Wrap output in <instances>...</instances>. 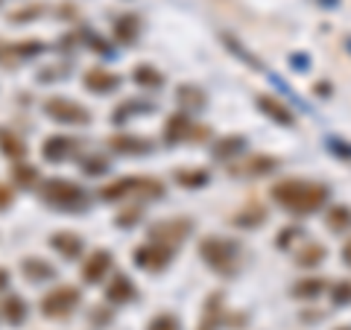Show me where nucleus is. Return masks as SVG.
Here are the masks:
<instances>
[{"label":"nucleus","instance_id":"obj_12","mask_svg":"<svg viewBox=\"0 0 351 330\" xmlns=\"http://www.w3.org/2000/svg\"><path fill=\"white\" fill-rule=\"evenodd\" d=\"M106 295H108V301L120 304V301H129L132 295H135V287H132V281H126V278H114L112 283H108Z\"/></svg>","mask_w":351,"mask_h":330},{"label":"nucleus","instance_id":"obj_6","mask_svg":"<svg viewBox=\"0 0 351 330\" xmlns=\"http://www.w3.org/2000/svg\"><path fill=\"white\" fill-rule=\"evenodd\" d=\"M76 301H80V292H76L73 287H59L41 301V310L47 316H68L76 307Z\"/></svg>","mask_w":351,"mask_h":330},{"label":"nucleus","instance_id":"obj_8","mask_svg":"<svg viewBox=\"0 0 351 330\" xmlns=\"http://www.w3.org/2000/svg\"><path fill=\"white\" fill-rule=\"evenodd\" d=\"M47 112H50L53 117H59L62 123H85V120H88L85 108L76 105V103H71V100H50V103H47Z\"/></svg>","mask_w":351,"mask_h":330},{"label":"nucleus","instance_id":"obj_26","mask_svg":"<svg viewBox=\"0 0 351 330\" xmlns=\"http://www.w3.org/2000/svg\"><path fill=\"white\" fill-rule=\"evenodd\" d=\"M232 149H240V138H232V140H226V147H219V155H228Z\"/></svg>","mask_w":351,"mask_h":330},{"label":"nucleus","instance_id":"obj_9","mask_svg":"<svg viewBox=\"0 0 351 330\" xmlns=\"http://www.w3.org/2000/svg\"><path fill=\"white\" fill-rule=\"evenodd\" d=\"M108 266H112V255H108V251H97V255H91V260H85L82 278L91 281V283H97V281H100L103 275L108 272Z\"/></svg>","mask_w":351,"mask_h":330},{"label":"nucleus","instance_id":"obj_19","mask_svg":"<svg viewBox=\"0 0 351 330\" xmlns=\"http://www.w3.org/2000/svg\"><path fill=\"white\" fill-rule=\"evenodd\" d=\"M325 257V246H316V243H311L304 251H299V263L302 266H313V263H319Z\"/></svg>","mask_w":351,"mask_h":330},{"label":"nucleus","instance_id":"obj_3","mask_svg":"<svg viewBox=\"0 0 351 330\" xmlns=\"http://www.w3.org/2000/svg\"><path fill=\"white\" fill-rule=\"evenodd\" d=\"M44 199L50 205H59V207H80V205H85V193L73 181L53 179L44 184Z\"/></svg>","mask_w":351,"mask_h":330},{"label":"nucleus","instance_id":"obj_11","mask_svg":"<svg viewBox=\"0 0 351 330\" xmlns=\"http://www.w3.org/2000/svg\"><path fill=\"white\" fill-rule=\"evenodd\" d=\"M85 88H91V91H112V88H117V76L106 71H88Z\"/></svg>","mask_w":351,"mask_h":330},{"label":"nucleus","instance_id":"obj_1","mask_svg":"<svg viewBox=\"0 0 351 330\" xmlns=\"http://www.w3.org/2000/svg\"><path fill=\"white\" fill-rule=\"evenodd\" d=\"M272 199H276L281 207H287L293 214H313L319 211L328 199V190L322 184H311V181H302V179H287V181H278L272 187Z\"/></svg>","mask_w":351,"mask_h":330},{"label":"nucleus","instance_id":"obj_5","mask_svg":"<svg viewBox=\"0 0 351 330\" xmlns=\"http://www.w3.org/2000/svg\"><path fill=\"white\" fill-rule=\"evenodd\" d=\"M188 231H191L188 219H167V223L152 225L149 228V237H152V243H161V246H170L173 249V243H182V240L188 237Z\"/></svg>","mask_w":351,"mask_h":330},{"label":"nucleus","instance_id":"obj_28","mask_svg":"<svg viewBox=\"0 0 351 330\" xmlns=\"http://www.w3.org/2000/svg\"><path fill=\"white\" fill-rule=\"evenodd\" d=\"M15 173H18V179H21V181H29V179H36V173H27V170H21V167H18Z\"/></svg>","mask_w":351,"mask_h":330},{"label":"nucleus","instance_id":"obj_21","mask_svg":"<svg viewBox=\"0 0 351 330\" xmlns=\"http://www.w3.org/2000/svg\"><path fill=\"white\" fill-rule=\"evenodd\" d=\"M328 225H331L334 231L348 228L351 225V211H348V207H334L331 216H328Z\"/></svg>","mask_w":351,"mask_h":330},{"label":"nucleus","instance_id":"obj_4","mask_svg":"<svg viewBox=\"0 0 351 330\" xmlns=\"http://www.w3.org/2000/svg\"><path fill=\"white\" fill-rule=\"evenodd\" d=\"M199 251H202V257H205L208 263H211L214 269H219V272H234V255H232V246H226L223 240L208 237V240H202Z\"/></svg>","mask_w":351,"mask_h":330},{"label":"nucleus","instance_id":"obj_16","mask_svg":"<svg viewBox=\"0 0 351 330\" xmlns=\"http://www.w3.org/2000/svg\"><path fill=\"white\" fill-rule=\"evenodd\" d=\"M276 158H269V155H255V158H249L243 164V173L246 175H263V173H269V170H276Z\"/></svg>","mask_w":351,"mask_h":330},{"label":"nucleus","instance_id":"obj_27","mask_svg":"<svg viewBox=\"0 0 351 330\" xmlns=\"http://www.w3.org/2000/svg\"><path fill=\"white\" fill-rule=\"evenodd\" d=\"M9 199H12V193H9L6 187L0 184V207H3V205H9Z\"/></svg>","mask_w":351,"mask_h":330},{"label":"nucleus","instance_id":"obj_29","mask_svg":"<svg viewBox=\"0 0 351 330\" xmlns=\"http://www.w3.org/2000/svg\"><path fill=\"white\" fill-rule=\"evenodd\" d=\"M343 257H346V263L351 266V240H348V246H346V251H343Z\"/></svg>","mask_w":351,"mask_h":330},{"label":"nucleus","instance_id":"obj_22","mask_svg":"<svg viewBox=\"0 0 351 330\" xmlns=\"http://www.w3.org/2000/svg\"><path fill=\"white\" fill-rule=\"evenodd\" d=\"M0 140H3V152H6V155H15V158L24 155V147H21V140L12 138L9 131H0Z\"/></svg>","mask_w":351,"mask_h":330},{"label":"nucleus","instance_id":"obj_31","mask_svg":"<svg viewBox=\"0 0 351 330\" xmlns=\"http://www.w3.org/2000/svg\"><path fill=\"white\" fill-rule=\"evenodd\" d=\"M343 330H351V327H343Z\"/></svg>","mask_w":351,"mask_h":330},{"label":"nucleus","instance_id":"obj_14","mask_svg":"<svg viewBox=\"0 0 351 330\" xmlns=\"http://www.w3.org/2000/svg\"><path fill=\"white\" fill-rule=\"evenodd\" d=\"M188 131H191V120L184 117V114H173L167 120V129H164V135H167V140H182Z\"/></svg>","mask_w":351,"mask_h":330},{"label":"nucleus","instance_id":"obj_13","mask_svg":"<svg viewBox=\"0 0 351 330\" xmlns=\"http://www.w3.org/2000/svg\"><path fill=\"white\" fill-rule=\"evenodd\" d=\"M53 246H56L64 257H76L82 251V240L76 234H56L53 237Z\"/></svg>","mask_w":351,"mask_h":330},{"label":"nucleus","instance_id":"obj_20","mask_svg":"<svg viewBox=\"0 0 351 330\" xmlns=\"http://www.w3.org/2000/svg\"><path fill=\"white\" fill-rule=\"evenodd\" d=\"M322 292V281H299V287H293L295 299H313Z\"/></svg>","mask_w":351,"mask_h":330},{"label":"nucleus","instance_id":"obj_24","mask_svg":"<svg viewBox=\"0 0 351 330\" xmlns=\"http://www.w3.org/2000/svg\"><path fill=\"white\" fill-rule=\"evenodd\" d=\"M135 79H138L141 85H161L158 71H152V68H138V71H135Z\"/></svg>","mask_w":351,"mask_h":330},{"label":"nucleus","instance_id":"obj_10","mask_svg":"<svg viewBox=\"0 0 351 330\" xmlns=\"http://www.w3.org/2000/svg\"><path fill=\"white\" fill-rule=\"evenodd\" d=\"M258 105H261V108H263V112H267L269 117H276L281 126H293V123H295V117L290 114V108H284V105L276 100V97H261Z\"/></svg>","mask_w":351,"mask_h":330},{"label":"nucleus","instance_id":"obj_30","mask_svg":"<svg viewBox=\"0 0 351 330\" xmlns=\"http://www.w3.org/2000/svg\"><path fill=\"white\" fill-rule=\"evenodd\" d=\"M3 287H6V272L0 269V290H3Z\"/></svg>","mask_w":351,"mask_h":330},{"label":"nucleus","instance_id":"obj_17","mask_svg":"<svg viewBox=\"0 0 351 330\" xmlns=\"http://www.w3.org/2000/svg\"><path fill=\"white\" fill-rule=\"evenodd\" d=\"M3 316H6L12 325H21V322H24V316H27L24 301H21V299H6V301H3Z\"/></svg>","mask_w":351,"mask_h":330},{"label":"nucleus","instance_id":"obj_7","mask_svg":"<svg viewBox=\"0 0 351 330\" xmlns=\"http://www.w3.org/2000/svg\"><path fill=\"white\" fill-rule=\"evenodd\" d=\"M173 257V249L170 246H161V243H149V246H141L135 251V260L141 269H149V272H158L170 263Z\"/></svg>","mask_w":351,"mask_h":330},{"label":"nucleus","instance_id":"obj_2","mask_svg":"<svg viewBox=\"0 0 351 330\" xmlns=\"http://www.w3.org/2000/svg\"><path fill=\"white\" fill-rule=\"evenodd\" d=\"M164 190L161 181L156 179H144V175H132V179H120L114 184L103 187V199L114 202V199H123V196H135V193H144V196H158Z\"/></svg>","mask_w":351,"mask_h":330},{"label":"nucleus","instance_id":"obj_18","mask_svg":"<svg viewBox=\"0 0 351 330\" xmlns=\"http://www.w3.org/2000/svg\"><path fill=\"white\" fill-rule=\"evenodd\" d=\"M112 147L117 152H147V140H138V138H112Z\"/></svg>","mask_w":351,"mask_h":330},{"label":"nucleus","instance_id":"obj_15","mask_svg":"<svg viewBox=\"0 0 351 330\" xmlns=\"http://www.w3.org/2000/svg\"><path fill=\"white\" fill-rule=\"evenodd\" d=\"M71 147H73V140H68V138H50L47 144H44V158H50V161L64 158L71 152Z\"/></svg>","mask_w":351,"mask_h":330},{"label":"nucleus","instance_id":"obj_23","mask_svg":"<svg viewBox=\"0 0 351 330\" xmlns=\"http://www.w3.org/2000/svg\"><path fill=\"white\" fill-rule=\"evenodd\" d=\"M149 330H179V318L170 316V313L156 316V318L149 322Z\"/></svg>","mask_w":351,"mask_h":330},{"label":"nucleus","instance_id":"obj_25","mask_svg":"<svg viewBox=\"0 0 351 330\" xmlns=\"http://www.w3.org/2000/svg\"><path fill=\"white\" fill-rule=\"evenodd\" d=\"M334 299H337V301H348V299H351V287H348V283H343V287H337Z\"/></svg>","mask_w":351,"mask_h":330}]
</instances>
